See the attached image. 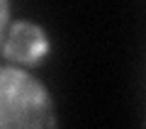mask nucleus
Returning <instances> with one entry per match:
<instances>
[{
    "label": "nucleus",
    "mask_w": 146,
    "mask_h": 129,
    "mask_svg": "<svg viewBox=\"0 0 146 129\" xmlns=\"http://www.w3.org/2000/svg\"><path fill=\"white\" fill-rule=\"evenodd\" d=\"M49 54L46 32L29 20H20L10 25L3 39V56L17 66H34Z\"/></svg>",
    "instance_id": "2"
},
{
    "label": "nucleus",
    "mask_w": 146,
    "mask_h": 129,
    "mask_svg": "<svg viewBox=\"0 0 146 129\" xmlns=\"http://www.w3.org/2000/svg\"><path fill=\"white\" fill-rule=\"evenodd\" d=\"M54 124V102L44 83L20 66H0V127Z\"/></svg>",
    "instance_id": "1"
},
{
    "label": "nucleus",
    "mask_w": 146,
    "mask_h": 129,
    "mask_svg": "<svg viewBox=\"0 0 146 129\" xmlns=\"http://www.w3.org/2000/svg\"><path fill=\"white\" fill-rule=\"evenodd\" d=\"M7 17H10V0H0V44H3V34L7 27Z\"/></svg>",
    "instance_id": "3"
}]
</instances>
